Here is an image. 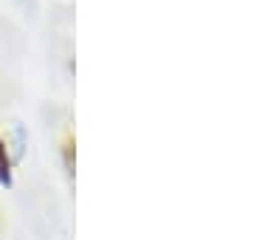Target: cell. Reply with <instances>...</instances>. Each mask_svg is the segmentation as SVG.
Returning <instances> with one entry per match:
<instances>
[{
  "mask_svg": "<svg viewBox=\"0 0 254 240\" xmlns=\"http://www.w3.org/2000/svg\"><path fill=\"white\" fill-rule=\"evenodd\" d=\"M0 184L11 186V158H9V147H6L3 139H0Z\"/></svg>",
  "mask_w": 254,
  "mask_h": 240,
  "instance_id": "1",
  "label": "cell"
},
{
  "mask_svg": "<svg viewBox=\"0 0 254 240\" xmlns=\"http://www.w3.org/2000/svg\"><path fill=\"white\" fill-rule=\"evenodd\" d=\"M65 164H68V170L73 173V141L71 139L65 141Z\"/></svg>",
  "mask_w": 254,
  "mask_h": 240,
  "instance_id": "2",
  "label": "cell"
}]
</instances>
